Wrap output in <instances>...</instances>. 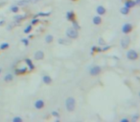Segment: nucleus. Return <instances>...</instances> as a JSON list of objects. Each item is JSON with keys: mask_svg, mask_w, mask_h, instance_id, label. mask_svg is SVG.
Instances as JSON below:
<instances>
[{"mask_svg": "<svg viewBox=\"0 0 140 122\" xmlns=\"http://www.w3.org/2000/svg\"><path fill=\"white\" fill-rule=\"evenodd\" d=\"M4 81L5 82H12L13 80V75L12 74H7L4 76Z\"/></svg>", "mask_w": 140, "mask_h": 122, "instance_id": "f3484780", "label": "nucleus"}, {"mask_svg": "<svg viewBox=\"0 0 140 122\" xmlns=\"http://www.w3.org/2000/svg\"><path fill=\"white\" fill-rule=\"evenodd\" d=\"M72 27L74 28V29H76V30H80L81 29V27H80V25L78 24V22L77 21H75V19L74 20H72Z\"/></svg>", "mask_w": 140, "mask_h": 122, "instance_id": "a878e982", "label": "nucleus"}, {"mask_svg": "<svg viewBox=\"0 0 140 122\" xmlns=\"http://www.w3.org/2000/svg\"><path fill=\"white\" fill-rule=\"evenodd\" d=\"M32 30H33V25H28V26H26V28L24 29L23 33H24L25 35H29L31 32H32Z\"/></svg>", "mask_w": 140, "mask_h": 122, "instance_id": "4be33fe9", "label": "nucleus"}, {"mask_svg": "<svg viewBox=\"0 0 140 122\" xmlns=\"http://www.w3.org/2000/svg\"><path fill=\"white\" fill-rule=\"evenodd\" d=\"M33 37H34V35H29V36H28V38H29V39H32Z\"/></svg>", "mask_w": 140, "mask_h": 122, "instance_id": "c9c22d12", "label": "nucleus"}, {"mask_svg": "<svg viewBox=\"0 0 140 122\" xmlns=\"http://www.w3.org/2000/svg\"><path fill=\"white\" fill-rule=\"evenodd\" d=\"M120 44H121V47H122V49L129 48L130 44H131V38H130L129 36H125V37H123L122 39H121Z\"/></svg>", "mask_w": 140, "mask_h": 122, "instance_id": "423d86ee", "label": "nucleus"}, {"mask_svg": "<svg viewBox=\"0 0 140 122\" xmlns=\"http://www.w3.org/2000/svg\"><path fill=\"white\" fill-rule=\"evenodd\" d=\"M102 73V67L99 65H95L89 69V74L91 76H97Z\"/></svg>", "mask_w": 140, "mask_h": 122, "instance_id": "20e7f679", "label": "nucleus"}, {"mask_svg": "<svg viewBox=\"0 0 140 122\" xmlns=\"http://www.w3.org/2000/svg\"><path fill=\"white\" fill-rule=\"evenodd\" d=\"M102 21H103V19H102V16H100V15H95L94 17L92 18V23L94 25H96V26L101 25L102 24Z\"/></svg>", "mask_w": 140, "mask_h": 122, "instance_id": "9b49d317", "label": "nucleus"}, {"mask_svg": "<svg viewBox=\"0 0 140 122\" xmlns=\"http://www.w3.org/2000/svg\"><path fill=\"white\" fill-rule=\"evenodd\" d=\"M42 82L45 84V85H50L52 83V78L51 76H49L48 74H45L42 76Z\"/></svg>", "mask_w": 140, "mask_h": 122, "instance_id": "f8f14e48", "label": "nucleus"}, {"mask_svg": "<svg viewBox=\"0 0 140 122\" xmlns=\"http://www.w3.org/2000/svg\"><path fill=\"white\" fill-rule=\"evenodd\" d=\"M96 13H97L98 15L102 16V15H105L106 14V13H107V10H106V8L104 7V6L99 5V6H97V8H96Z\"/></svg>", "mask_w": 140, "mask_h": 122, "instance_id": "1a4fd4ad", "label": "nucleus"}, {"mask_svg": "<svg viewBox=\"0 0 140 122\" xmlns=\"http://www.w3.org/2000/svg\"><path fill=\"white\" fill-rule=\"evenodd\" d=\"M134 2H135V4H136V5H139V3H140V0H135V1H134Z\"/></svg>", "mask_w": 140, "mask_h": 122, "instance_id": "e433bc0d", "label": "nucleus"}, {"mask_svg": "<svg viewBox=\"0 0 140 122\" xmlns=\"http://www.w3.org/2000/svg\"><path fill=\"white\" fill-rule=\"evenodd\" d=\"M50 14H51V13L50 12H46V13H39L38 14H36L35 17H48V16H50Z\"/></svg>", "mask_w": 140, "mask_h": 122, "instance_id": "aec40b11", "label": "nucleus"}, {"mask_svg": "<svg viewBox=\"0 0 140 122\" xmlns=\"http://www.w3.org/2000/svg\"><path fill=\"white\" fill-rule=\"evenodd\" d=\"M29 2H30V0H19L18 2V6H25V5L29 4Z\"/></svg>", "mask_w": 140, "mask_h": 122, "instance_id": "393cba45", "label": "nucleus"}, {"mask_svg": "<svg viewBox=\"0 0 140 122\" xmlns=\"http://www.w3.org/2000/svg\"><path fill=\"white\" fill-rule=\"evenodd\" d=\"M4 24H5V20H0V26H2Z\"/></svg>", "mask_w": 140, "mask_h": 122, "instance_id": "f704fd0d", "label": "nucleus"}, {"mask_svg": "<svg viewBox=\"0 0 140 122\" xmlns=\"http://www.w3.org/2000/svg\"><path fill=\"white\" fill-rule=\"evenodd\" d=\"M25 64H26L27 68L29 69L30 71H34L36 68L35 64H34V62H33V60L32 59H30V58H25Z\"/></svg>", "mask_w": 140, "mask_h": 122, "instance_id": "6e6552de", "label": "nucleus"}, {"mask_svg": "<svg viewBox=\"0 0 140 122\" xmlns=\"http://www.w3.org/2000/svg\"><path fill=\"white\" fill-rule=\"evenodd\" d=\"M66 36H67L68 38H70V39H76V38H78V36H79V32H78V30L74 29L73 27L68 28V29L66 30Z\"/></svg>", "mask_w": 140, "mask_h": 122, "instance_id": "f03ea898", "label": "nucleus"}, {"mask_svg": "<svg viewBox=\"0 0 140 122\" xmlns=\"http://www.w3.org/2000/svg\"><path fill=\"white\" fill-rule=\"evenodd\" d=\"M110 48H111L110 46H106V47H103V48H102V52H107V51H109Z\"/></svg>", "mask_w": 140, "mask_h": 122, "instance_id": "2f4dec72", "label": "nucleus"}, {"mask_svg": "<svg viewBox=\"0 0 140 122\" xmlns=\"http://www.w3.org/2000/svg\"><path fill=\"white\" fill-rule=\"evenodd\" d=\"M59 44H61V45H65V44H68V42L64 40L63 38H60L59 39Z\"/></svg>", "mask_w": 140, "mask_h": 122, "instance_id": "c756f323", "label": "nucleus"}, {"mask_svg": "<svg viewBox=\"0 0 140 122\" xmlns=\"http://www.w3.org/2000/svg\"><path fill=\"white\" fill-rule=\"evenodd\" d=\"M44 106H45V103H44V101L42 99H37V100L34 102V107H35V109L37 110H41L44 108Z\"/></svg>", "mask_w": 140, "mask_h": 122, "instance_id": "0eeeda50", "label": "nucleus"}, {"mask_svg": "<svg viewBox=\"0 0 140 122\" xmlns=\"http://www.w3.org/2000/svg\"><path fill=\"white\" fill-rule=\"evenodd\" d=\"M20 41H21V43H23L24 46H26V47L27 46H29V38H28V37H27V38H22Z\"/></svg>", "mask_w": 140, "mask_h": 122, "instance_id": "cd10ccee", "label": "nucleus"}, {"mask_svg": "<svg viewBox=\"0 0 140 122\" xmlns=\"http://www.w3.org/2000/svg\"><path fill=\"white\" fill-rule=\"evenodd\" d=\"M102 52V48L101 47H98V46H92L91 47V51H90V53L91 54H94V53H98V52Z\"/></svg>", "mask_w": 140, "mask_h": 122, "instance_id": "dca6fc26", "label": "nucleus"}, {"mask_svg": "<svg viewBox=\"0 0 140 122\" xmlns=\"http://www.w3.org/2000/svg\"><path fill=\"white\" fill-rule=\"evenodd\" d=\"M73 1H77V0H73Z\"/></svg>", "mask_w": 140, "mask_h": 122, "instance_id": "58836bf2", "label": "nucleus"}, {"mask_svg": "<svg viewBox=\"0 0 140 122\" xmlns=\"http://www.w3.org/2000/svg\"><path fill=\"white\" fill-rule=\"evenodd\" d=\"M10 48V44L8 42H4V43H2L0 45V50L1 51H5V50H7V49Z\"/></svg>", "mask_w": 140, "mask_h": 122, "instance_id": "5701e85b", "label": "nucleus"}, {"mask_svg": "<svg viewBox=\"0 0 140 122\" xmlns=\"http://www.w3.org/2000/svg\"><path fill=\"white\" fill-rule=\"evenodd\" d=\"M39 23H40V19L38 17H34L32 20H31V25H34V26H35V25L39 24Z\"/></svg>", "mask_w": 140, "mask_h": 122, "instance_id": "bb28decb", "label": "nucleus"}, {"mask_svg": "<svg viewBox=\"0 0 140 122\" xmlns=\"http://www.w3.org/2000/svg\"><path fill=\"white\" fill-rule=\"evenodd\" d=\"M27 71H28V68L26 67H23V68H20V69H15V71H14V73H15V74H24L27 73Z\"/></svg>", "mask_w": 140, "mask_h": 122, "instance_id": "2eb2a0df", "label": "nucleus"}, {"mask_svg": "<svg viewBox=\"0 0 140 122\" xmlns=\"http://www.w3.org/2000/svg\"><path fill=\"white\" fill-rule=\"evenodd\" d=\"M126 56L129 60L131 61H135L138 58V52L135 50H129L126 53Z\"/></svg>", "mask_w": 140, "mask_h": 122, "instance_id": "7ed1b4c3", "label": "nucleus"}, {"mask_svg": "<svg viewBox=\"0 0 140 122\" xmlns=\"http://www.w3.org/2000/svg\"><path fill=\"white\" fill-rule=\"evenodd\" d=\"M105 44V41H104V39L102 38V37H100L99 38V45H101V46H103Z\"/></svg>", "mask_w": 140, "mask_h": 122, "instance_id": "473e14b6", "label": "nucleus"}, {"mask_svg": "<svg viewBox=\"0 0 140 122\" xmlns=\"http://www.w3.org/2000/svg\"><path fill=\"white\" fill-rule=\"evenodd\" d=\"M44 58V52L42 51H38V52H35L34 54V59L37 61H40V60H42Z\"/></svg>", "mask_w": 140, "mask_h": 122, "instance_id": "9d476101", "label": "nucleus"}, {"mask_svg": "<svg viewBox=\"0 0 140 122\" xmlns=\"http://www.w3.org/2000/svg\"><path fill=\"white\" fill-rule=\"evenodd\" d=\"M1 72H2V69H1V68H0V74H1Z\"/></svg>", "mask_w": 140, "mask_h": 122, "instance_id": "4c0bfd02", "label": "nucleus"}, {"mask_svg": "<svg viewBox=\"0 0 140 122\" xmlns=\"http://www.w3.org/2000/svg\"><path fill=\"white\" fill-rule=\"evenodd\" d=\"M120 122H130V119H129V118H127V117H124V118H122V119L120 120Z\"/></svg>", "mask_w": 140, "mask_h": 122, "instance_id": "72a5a7b5", "label": "nucleus"}, {"mask_svg": "<svg viewBox=\"0 0 140 122\" xmlns=\"http://www.w3.org/2000/svg\"><path fill=\"white\" fill-rule=\"evenodd\" d=\"M27 17V15H25V14H23V15H15L14 17H13V19L15 20V21H21V20H23V19H25V18Z\"/></svg>", "mask_w": 140, "mask_h": 122, "instance_id": "b1692460", "label": "nucleus"}, {"mask_svg": "<svg viewBox=\"0 0 140 122\" xmlns=\"http://www.w3.org/2000/svg\"><path fill=\"white\" fill-rule=\"evenodd\" d=\"M64 105H65V109L67 112H73L75 109H76V100H75L74 97H67L65 99V102H64Z\"/></svg>", "mask_w": 140, "mask_h": 122, "instance_id": "f257e3e1", "label": "nucleus"}, {"mask_svg": "<svg viewBox=\"0 0 140 122\" xmlns=\"http://www.w3.org/2000/svg\"><path fill=\"white\" fill-rule=\"evenodd\" d=\"M133 30V25L131 23H125L122 26V33L124 35H129L131 34Z\"/></svg>", "mask_w": 140, "mask_h": 122, "instance_id": "39448f33", "label": "nucleus"}, {"mask_svg": "<svg viewBox=\"0 0 140 122\" xmlns=\"http://www.w3.org/2000/svg\"><path fill=\"white\" fill-rule=\"evenodd\" d=\"M65 17L68 21H72V20H74L75 19V13L73 12V11H69V12H67V13H66Z\"/></svg>", "mask_w": 140, "mask_h": 122, "instance_id": "ddd939ff", "label": "nucleus"}, {"mask_svg": "<svg viewBox=\"0 0 140 122\" xmlns=\"http://www.w3.org/2000/svg\"><path fill=\"white\" fill-rule=\"evenodd\" d=\"M53 40H54V36L52 35H48L45 36V42L47 44H50L53 42Z\"/></svg>", "mask_w": 140, "mask_h": 122, "instance_id": "412c9836", "label": "nucleus"}, {"mask_svg": "<svg viewBox=\"0 0 140 122\" xmlns=\"http://www.w3.org/2000/svg\"><path fill=\"white\" fill-rule=\"evenodd\" d=\"M10 12L13 13H18L19 12V6L18 5H13L10 7Z\"/></svg>", "mask_w": 140, "mask_h": 122, "instance_id": "a211bd4d", "label": "nucleus"}, {"mask_svg": "<svg viewBox=\"0 0 140 122\" xmlns=\"http://www.w3.org/2000/svg\"><path fill=\"white\" fill-rule=\"evenodd\" d=\"M136 6L135 2H134V0H127L126 2H125V7H127L129 9H131V8H134Z\"/></svg>", "mask_w": 140, "mask_h": 122, "instance_id": "4468645a", "label": "nucleus"}, {"mask_svg": "<svg viewBox=\"0 0 140 122\" xmlns=\"http://www.w3.org/2000/svg\"><path fill=\"white\" fill-rule=\"evenodd\" d=\"M130 11H131V9H129V8H127V7H123V8H121L120 9V13H121V14H123V15H128L129 13H130Z\"/></svg>", "mask_w": 140, "mask_h": 122, "instance_id": "6ab92c4d", "label": "nucleus"}, {"mask_svg": "<svg viewBox=\"0 0 140 122\" xmlns=\"http://www.w3.org/2000/svg\"><path fill=\"white\" fill-rule=\"evenodd\" d=\"M13 122H22L23 121V119H22L20 116H14V117L13 118V120H12Z\"/></svg>", "mask_w": 140, "mask_h": 122, "instance_id": "c85d7f7f", "label": "nucleus"}, {"mask_svg": "<svg viewBox=\"0 0 140 122\" xmlns=\"http://www.w3.org/2000/svg\"><path fill=\"white\" fill-rule=\"evenodd\" d=\"M51 114H52L53 116H55V117H59V116H60L59 113H58V112H56V111H53L52 113H51Z\"/></svg>", "mask_w": 140, "mask_h": 122, "instance_id": "7c9ffc66", "label": "nucleus"}]
</instances>
